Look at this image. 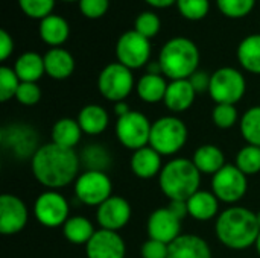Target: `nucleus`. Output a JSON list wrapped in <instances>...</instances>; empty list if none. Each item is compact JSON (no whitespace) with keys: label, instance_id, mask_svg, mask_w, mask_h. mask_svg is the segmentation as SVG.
<instances>
[{"label":"nucleus","instance_id":"41","mask_svg":"<svg viewBox=\"0 0 260 258\" xmlns=\"http://www.w3.org/2000/svg\"><path fill=\"white\" fill-rule=\"evenodd\" d=\"M110 8V0H79V11L88 18L102 17Z\"/></svg>","mask_w":260,"mask_h":258},{"label":"nucleus","instance_id":"43","mask_svg":"<svg viewBox=\"0 0 260 258\" xmlns=\"http://www.w3.org/2000/svg\"><path fill=\"white\" fill-rule=\"evenodd\" d=\"M210 78L212 75L203 71V70H197L190 78H189V82L192 84L193 90L198 93H206L209 91V87H210Z\"/></svg>","mask_w":260,"mask_h":258},{"label":"nucleus","instance_id":"36","mask_svg":"<svg viewBox=\"0 0 260 258\" xmlns=\"http://www.w3.org/2000/svg\"><path fill=\"white\" fill-rule=\"evenodd\" d=\"M160 26L161 24H160L158 15L155 12L145 11V12L137 15L136 23H134V30L149 40V38H152V36H155L158 33Z\"/></svg>","mask_w":260,"mask_h":258},{"label":"nucleus","instance_id":"31","mask_svg":"<svg viewBox=\"0 0 260 258\" xmlns=\"http://www.w3.org/2000/svg\"><path fill=\"white\" fill-rule=\"evenodd\" d=\"M238 61L247 71L260 75V33L248 35L239 43Z\"/></svg>","mask_w":260,"mask_h":258},{"label":"nucleus","instance_id":"19","mask_svg":"<svg viewBox=\"0 0 260 258\" xmlns=\"http://www.w3.org/2000/svg\"><path fill=\"white\" fill-rule=\"evenodd\" d=\"M197 91L193 90L189 79L171 81L168 84V90L165 94V105L169 111L180 114L187 111L195 102Z\"/></svg>","mask_w":260,"mask_h":258},{"label":"nucleus","instance_id":"49","mask_svg":"<svg viewBox=\"0 0 260 258\" xmlns=\"http://www.w3.org/2000/svg\"><path fill=\"white\" fill-rule=\"evenodd\" d=\"M256 214H257V222H259V227H260V211H257Z\"/></svg>","mask_w":260,"mask_h":258},{"label":"nucleus","instance_id":"24","mask_svg":"<svg viewBox=\"0 0 260 258\" xmlns=\"http://www.w3.org/2000/svg\"><path fill=\"white\" fill-rule=\"evenodd\" d=\"M192 161L201 172V175L213 176L225 166V155L215 144H203L193 152Z\"/></svg>","mask_w":260,"mask_h":258},{"label":"nucleus","instance_id":"16","mask_svg":"<svg viewBox=\"0 0 260 258\" xmlns=\"http://www.w3.org/2000/svg\"><path fill=\"white\" fill-rule=\"evenodd\" d=\"M181 222L168 207L157 208L148 217V236L149 239L171 245L181 236Z\"/></svg>","mask_w":260,"mask_h":258},{"label":"nucleus","instance_id":"42","mask_svg":"<svg viewBox=\"0 0 260 258\" xmlns=\"http://www.w3.org/2000/svg\"><path fill=\"white\" fill-rule=\"evenodd\" d=\"M140 255L142 258H168L169 245L154 239H148L140 248Z\"/></svg>","mask_w":260,"mask_h":258},{"label":"nucleus","instance_id":"5","mask_svg":"<svg viewBox=\"0 0 260 258\" xmlns=\"http://www.w3.org/2000/svg\"><path fill=\"white\" fill-rule=\"evenodd\" d=\"M189 131L186 123L175 116H163L151 126L149 146L161 157L178 154L187 143Z\"/></svg>","mask_w":260,"mask_h":258},{"label":"nucleus","instance_id":"40","mask_svg":"<svg viewBox=\"0 0 260 258\" xmlns=\"http://www.w3.org/2000/svg\"><path fill=\"white\" fill-rule=\"evenodd\" d=\"M15 99L24 106L37 105L41 99V88L37 85V82H21L17 90Z\"/></svg>","mask_w":260,"mask_h":258},{"label":"nucleus","instance_id":"9","mask_svg":"<svg viewBox=\"0 0 260 258\" xmlns=\"http://www.w3.org/2000/svg\"><path fill=\"white\" fill-rule=\"evenodd\" d=\"M152 123L140 111H129L128 114L117 119L116 137L122 146L129 151H139L149 146Z\"/></svg>","mask_w":260,"mask_h":258},{"label":"nucleus","instance_id":"29","mask_svg":"<svg viewBox=\"0 0 260 258\" xmlns=\"http://www.w3.org/2000/svg\"><path fill=\"white\" fill-rule=\"evenodd\" d=\"M81 167L93 172H107L111 167V154L105 149V146L93 143L85 146L79 154Z\"/></svg>","mask_w":260,"mask_h":258},{"label":"nucleus","instance_id":"46","mask_svg":"<svg viewBox=\"0 0 260 258\" xmlns=\"http://www.w3.org/2000/svg\"><path fill=\"white\" fill-rule=\"evenodd\" d=\"M129 111H133L131 108H129V105L123 100V102H117V103H114V113H116V116H117V119L119 117H122V116H125V114H128Z\"/></svg>","mask_w":260,"mask_h":258},{"label":"nucleus","instance_id":"45","mask_svg":"<svg viewBox=\"0 0 260 258\" xmlns=\"http://www.w3.org/2000/svg\"><path fill=\"white\" fill-rule=\"evenodd\" d=\"M168 208L171 210L172 214H175L180 220H183L184 217L189 216V210H187V201H169V205Z\"/></svg>","mask_w":260,"mask_h":258},{"label":"nucleus","instance_id":"47","mask_svg":"<svg viewBox=\"0 0 260 258\" xmlns=\"http://www.w3.org/2000/svg\"><path fill=\"white\" fill-rule=\"evenodd\" d=\"M145 2L155 8H168V6L177 3V0H145Z\"/></svg>","mask_w":260,"mask_h":258},{"label":"nucleus","instance_id":"17","mask_svg":"<svg viewBox=\"0 0 260 258\" xmlns=\"http://www.w3.org/2000/svg\"><path fill=\"white\" fill-rule=\"evenodd\" d=\"M85 254L87 258H125L126 245L119 233L101 228L85 245Z\"/></svg>","mask_w":260,"mask_h":258},{"label":"nucleus","instance_id":"34","mask_svg":"<svg viewBox=\"0 0 260 258\" xmlns=\"http://www.w3.org/2000/svg\"><path fill=\"white\" fill-rule=\"evenodd\" d=\"M212 120H213L216 128L230 129L238 123L239 114H238V109H236L235 105L218 103V105H215V108L212 111Z\"/></svg>","mask_w":260,"mask_h":258},{"label":"nucleus","instance_id":"20","mask_svg":"<svg viewBox=\"0 0 260 258\" xmlns=\"http://www.w3.org/2000/svg\"><path fill=\"white\" fill-rule=\"evenodd\" d=\"M168 258H213L207 242L193 234H181L169 245Z\"/></svg>","mask_w":260,"mask_h":258},{"label":"nucleus","instance_id":"13","mask_svg":"<svg viewBox=\"0 0 260 258\" xmlns=\"http://www.w3.org/2000/svg\"><path fill=\"white\" fill-rule=\"evenodd\" d=\"M151 56V43L146 36L136 30H126L116 43L117 62L128 68H140L146 65Z\"/></svg>","mask_w":260,"mask_h":258},{"label":"nucleus","instance_id":"14","mask_svg":"<svg viewBox=\"0 0 260 258\" xmlns=\"http://www.w3.org/2000/svg\"><path fill=\"white\" fill-rule=\"evenodd\" d=\"M29 220L26 204L15 195L5 193L0 196V233L14 236L24 230Z\"/></svg>","mask_w":260,"mask_h":258},{"label":"nucleus","instance_id":"2","mask_svg":"<svg viewBox=\"0 0 260 258\" xmlns=\"http://www.w3.org/2000/svg\"><path fill=\"white\" fill-rule=\"evenodd\" d=\"M218 240L229 249L244 251L256 245L260 227L257 214L239 205H233L219 213L215 224Z\"/></svg>","mask_w":260,"mask_h":258},{"label":"nucleus","instance_id":"4","mask_svg":"<svg viewBox=\"0 0 260 258\" xmlns=\"http://www.w3.org/2000/svg\"><path fill=\"white\" fill-rule=\"evenodd\" d=\"M158 64L161 73L171 81L189 79L198 70L200 50L192 40L175 36L161 47Z\"/></svg>","mask_w":260,"mask_h":258},{"label":"nucleus","instance_id":"44","mask_svg":"<svg viewBox=\"0 0 260 258\" xmlns=\"http://www.w3.org/2000/svg\"><path fill=\"white\" fill-rule=\"evenodd\" d=\"M12 50H14V40L5 29H2L0 30V61H6L9 55L12 53Z\"/></svg>","mask_w":260,"mask_h":258},{"label":"nucleus","instance_id":"39","mask_svg":"<svg viewBox=\"0 0 260 258\" xmlns=\"http://www.w3.org/2000/svg\"><path fill=\"white\" fill-rule=\"evenodd\" d=\"M18 6L27 17L43 20L52 14L55 0H18Z\"/></svg>","mask_w":260,"mask_h":258},{"label":"nucleus","instance_id":"37","mask_svg":"<svg viewBox=\"0 0 260 258\" xmlns=\"http://www.w3.org/2000/svg\"><path fill=\"white\" fill-rule=\"evenodd\" d=\"M216 3L224 15L232 18H241L253 11L256 0H216Z\"/></svg>","mask_w":260,"mask_h":258},{"label":"nucleus","instance_id":"7","mask_svg":"<svg viewBox=\"0 0 260 258\" xmlns=\"http://www.w3.org/2000/svg\"><path fill=\"white\" fill-rule=\"evenodd\" d=\"M247 82L244 75L232 67H222L212 73L209 94L213 102L236 105L245 94Z\"/></svg>","mask_w":260,"mask_h":258},{"label":"nucleus","instance_id":"26","mask_svg":"<svg viewBox=\"0 0 260 258\" xmlns=\"http://www.w3.org/2000/svg\"><path fill=\"white\" fill-rule=\"evenodd\" d=\"M14 71L21 82H37L46 73L44 56L37 52H24L17 58Z\"/></svg>","mask_w":260,"mask_h":258},{"label":"nucleus","instance_id":"3","mask_svg":"<svg viewBox=\"0 0 260 258\" xmlns=\"http://www.w3.org/2000/svg\"><path fill=\"white\" fill-rule=\"evenodd\" d=\"M158 186L169 201H187L200 190L201 172L192 160L174 158L163 166L158 175Z\"/></svg>","mask_w":260,"mask_h":258},{"label":"nucleus","instance_id":"35","mask_svg":"<svg viewBox=\"0 0 260 258\" xmlns=\"http://www.w3.org/2000/svg\"><path fill=\"white\" fill-rule=\"evenodd\" d=\"M20 84L21 81L18 79L14 68L6 67V65L0 67V100L2 102H8L12 97H15Z\"/></svg>","mask_w":260,"mask_h":258},{"label":"nucleus","instance_id":"50","mask_svg":"<svg viewBox=\"0 0 260 258\" xmlns=\"http://www.w3.org/2000/svg\"><path fill=\"white\" fill-rule=\"evenodd\" d=\"M64 2H79V0H64Z\"/></svg>","mask_w":260,"mask_h":258},{"label":"nucleus","instance_id":"28","mask_svg":"<svg viewBox=\"0 0 260 258\" xmlns=\"http://www.w3.org/2000/svg\"><path fill=\"white\" fill-rule=\"evenodd\" d=\"M166 90H168V82L161 75L146 73L136 84L137 96L146 103H158L165 100Z\"/></svg>","mask_w":260,"mask_h":258},{"label":"nucleus","instance_id":"23","mask_svg":"<svg viewBox=\"0 0 260 258\" xmlns=\"http://www.w3.org/2000/svg\"><path fill=\"white\" fill-rule=\"evenodd\" d=\"M76 120H78L82 132L88 134V135L102 134L108 128V123H110V117H108L107 109L101 105H96V103L85 105L79 111Z\"/></svg>","mask_w":260,"mask_h":258},{"label":"nucleus","instance_id":"6","mask_svg":"<svg viewBox=\"0 0 260 258\" xmlns=\"http://www.w3.org/2000/svg\"><path fill=\"white\" fill-rule=\"evenodd\" d=\"M134 88L133 70L120 62H111L102 68L98 78V90L110 102H123Z\"/></svg>","mask_w":260,"mask_h":258},{"label":"nucleus","instance_id":"1","mask_svg":"<svg viewBox=\"0 0 260 258\" xmlns=\"http://www.w3.org/2000/svg\"><path fill=\"white\" fill-rule=\"evenodd\" d=\"M81 161L75 149L47 143L38 148L30 160L35 179L47 190H59L75 182L79 176Z\"/></svg>","mask_w":260,"mask_h":258},{"label":"nucleus","instance_id":"22","mask_svg":"<svg viewBox=\"0 0 260 258\" xmlns=\"http://www.w3.org/2000/svg\"><path fill=\"white\" fill-rule=\"evenodd\" d=\"M46 73L58 81L67 79L75 70V59L72 53L62 47H52L44 55Z\"/></svg>","mask_w":260,"mask_h":258},{"label":"nucleus","instance_id":"27","mask_svg":"<svg viewBox=\"0 0 260 258\" xmlns=\"http://www.w3.org/2000/svg\"><path fill=\"white\" fill-rule=\"evenodd\" d=\"M82 134L84 132H82L78 120L64 117V119L56 120L52 126V143H55L61 148L73 149L81 141Z\"/></svg>","mask_w":260,"mask_h":258},{"label":"nucleus","instance_id":"15","mask_svg":"<svg viewBox=\"0 0 260 258\" xmlns=\"http://www.w3.org/2000/svg\"><path fill=\"white\" fill-rule=\"evenodd\" d=\"M131 205L122 196H111L96 210V220L102 230L119 233L131 220Z\"/></svg>","mask_w":260,"mask_h":258},{"label":"nucleus","instance_id":"38","mask_svg":"<svg viewBox=\"0 0 260 258\" xmlns=\"http://www.w3.org/2000/svg\"><path fill=\"white\" fill-rule=\"evenodd\" d=\"M177 8L187 20H201L207 15L210 3L209 0H177Z\"/></svg>","mask_w":260,"mask_h":258},{"label":"nucleus","instance_id":"18","mask_svg":"<svg viewBox=\"0 0 260 258\" xmlns=\"http://www.w3.org/2000/svg\"><path fill=\"white\" fill-rule=\"evenodd\" d=\"M131 172L140 179H152L160 175L163 164L161 155L154 151L151 146H145L139 151H134L129 160Z\"/></svg>","mask_w":260,"mask_h":258},{"label":"nucleus","instance_id":"11","mask_svg":"<svg viewBox=\"0 0 260 258\" xmlns=\"http://www.w3.org/2000/svg\"><path fill=\"white\" fill-rule=\"evenodd\" d=\"M248 176L244 175L236 166L225 164L212 178V192L224 204L239 202L248 190Z\"/></svg>","mask_w":260,"mask_h":258},{"label":"nucleus","instance_id":"48","mask_svg":"<svg viewBox=\"0 0 260 258\" xmlns=\"http://www.w3.org/2000/svg\"><path fill=\"white\" fill-rule=\"evenodd\" d=\"M256 249H257V252H259V255H260V233H259V237H257V240H256Z\"/></svg>","mask_w":260,"mask_h":258},{"label":"nucleus","instance_id":"8","mask_svg":"<svg viewBox=\"0 0 260 258\" xmlns=\"http://www.w3.org/2000/svg\"><path fill=\"white\" fill-rule=\"evenodd\" d=\"M76 199L88 207H99L113 196V182L107 172L84 170L75 181Z\"/></svg>","mask_w":260,"mask_h":258},{"label":"nucleus","instance_id":"30","mask_svg":"<svg viewBox=\"0 0 260 258\" xmlns=\"http://www.w3.org/2000/svg\"><path fill=\"white\" fill-rule=\"evenodd\" d=\"M94 233L96 230L93 224L84 216H70L62 225L64 237L73 245H87Z\"/></svg>","mask_w":260,"mask_h":258},{"label":"nucleus","instance_id":"21","mask_svg":"<svg viewBox=\"0 0 260 258\" xmlns=\"http://www.w3.org/2000/svg\"><path fill=\"white\" fill-rule=\"evenodd\" d=\"M187 210L192 219L206 222L219 216V199L213 195V192L198 190L187 199Z\"/></svg>","mask_w":260,"mask_h":258},{"label":"nucleus","instance_id":"32","mask_svg":"<svg viewBox=\"0 0 260 258\" xmlns=\"http://www.w3.org/2000/svg\"><path fill=\"white\" fill-rule=\"evenodd\" d=\"M244 140L251 146L260 148V105L248 108L239 120Z\"/></svg>","mask_w":260,"mask_h":258},{"label":"nucleus","instance_id":"10","mask_svg":"<svg viewBox=\"0 0 260 258\" xmlns=\"http://www.w3.org/2000/svg\"><path fill=\"white\" fill-rule=\"evenodd\" d=\"M0 143L5 151L18 160H32L40 148L35 129L24 123H11L3 126L0 131Z\"/></svg>","mask_w":260,"mask_h":258},{"label":"nucleus","instance_id":"12","mask_svg":"<svg viewBox=\"0 0 260 258\" xmlns=\"http://www.w3.org/2000/svg\"><path fill=\"white\" fill-rule=\"evenodd\" d=\"M69 213V202L58 190L43 192L34 204V214L37 220L46 228L62 227L70 217Z\"/></svg>","mask_w":260,"mask_h":258},{"label":"nucleus","instance_id":"25","mask_svg":"<svg viewBox=\"0 0 260 258\" xmlns=\"http://www.w3.org/2000/svg\"><path fill=\"white\" fill-rule=\"evenodd\" d=\"M40 36L41 40L52 46V47H59L62 43H66V40L69 38V23L66 21L64 17L61 15H55L50 14L47 17H44L43 20H40Z\"/></svg>","mask_w":260,"mask_h":258},{"label":"nucleus","instance_id":"33","mask_svg":"<svg viewBox=\"0 0 260 258\" xmlns=\"http://www.w3.org/2000/svg\"><path fill=\"white\" fill-rule=\"evenodd\" d=\"M244 175L251 176L257 175L260 172V148L247 144L242 148L236 155V164H235Z\"/></svg>","mask_w":260,"mask_h":258}]
</instances>
